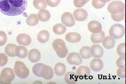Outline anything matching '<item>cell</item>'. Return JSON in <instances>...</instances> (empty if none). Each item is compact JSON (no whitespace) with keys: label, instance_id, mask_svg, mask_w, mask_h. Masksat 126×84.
<instances>
[{"label":"cell","instance_id":"cell-1","mask_svg":"<svg viewBox=\"0 0 126 84\" xmlns=\"http://www.w3.org/2000/svg\"><path fill=\"white\" fill-rule=\"evenodd\" d=\"M27 3V0H0V11L9 16L20 15L26 10Z\"/></svg>","mask_w":126,"mask_h":84},{"label":"cell","instance_id":"cell-2","mask_svg":"<svg viewBox=\"0 0 126 84\" xmlns=\"http://www.w3.org/2000/svg\"><path fill=\"white\" fill-rule=\"evenodd\" d=\"M52 47L57 56L61 58H64L68 54V50L65 42L61 39H56L53 42Z\"/></svg>","mask_w":126,"mask_h":84},{"label":"cell","instance_id":"cell-3","mask_svg":"<svg viewBox=\"0 0 126 84\" xmlns=\"http://www.w3.org/2000/svg\"><path fill=\"white\" fill-rule=\"evenodd\" d=\"M15 72L18 77L21 79H25L29 76L30 74V70L23 62L17 61L15 64Z\"/></svg>","mask_w":126,"mask_h":84},{"label":"cell","instance_id":"cell-4","mask_svg":"<svg viewBox=\"0 0 126 84\" xmlns=\"http://www.w3.org/2000/svg\"><path fill=\"white\" fill-rule=\"evenodd\" d=\"M15 78L14 71L11 68L5 67L0 75V84H10Z\"/></svg>","mask_w":126,"mask_h":84},{"label":"cell","instance_id":"cell-5","mask_svg":"<svg viewBox=\"0 0 126 84\" xmlns=\"http://www.w3.org/2000/svg\"><path fill=\"white\" fill-rule=\"evenodd\" d=\"M125 27L120 24H115L111 26L109 31V35L113 39H121L125 35Z\"/></svg>","mask_w":126,"mask_h":84},{"label":"cell","instance_id":"cell-6","mask_svg":"<svg viewBox=\"0 0 126 84\" xmlns=\"http://www.w3.org/2000/svg\"><path fill=\"white\" fill-rule=\"evenodd\" d=\"M125 4L120 1H114L110 3L108 10L111 14H119L125 13Z\"/></svg>","mask_w":126,"mask_h":84},{"label":"cell","instance_id":"cell-7","mask_svg":"<svg viewBox=\"0 0 126 84\" xmlns=\"http://www.w3.org/2000/svg\"><path fill=\"white\" fill-rule=\"evenodd\" d=\"M66 61L72 65L79 66L82 63V60L78 53L73 52L68 54L66 58Z\"/></svg>","mask_w":126,"mask_h":84},{"label":"cell","instance_id":"cell-8","mask_svg":"<svg viewBox=\"0 0 126 84\" xmlns=\"http://www.w3.org/2000/svg\"><path fill=\"white\" fill-rule=\"evenodd\" d=\"M62 22L68 27H72L75 24V20L72 14L66 12L62 15L61 17Z\"/></svg>","mask_w":126,"mask_h":84},{"label":"cell","instance_id":"cell-9","mask_svg":"<svg viewBox=\"0 0 126 84\" xmlns=\"http://www.w3.org/2000/svg\"><path fill=\"white\" fill-rule=\"evenodd\" d=\"M41 75L42 77L45 79L49 80L52 78L54 73L51 67L44 64L41 69Z\"/></svg>","mask_w":126,"mask_h":84},{"label":"cell","instance_id":"cell-10","mask_svg":"<svg viewBox=\"0 0 126 84\" xmlns=\"http://www.w3.org/2000/svg\"><path fill=\"white\" fill-rule=\"evenodd\" d=\"M90 50L91 55L95 58H101L104 54V49L99 45H93L90 47Z\"/></svg>","mask_w":126,"mask_h":84},{"label":"cell","instance_id":"cell-11","mask_svg":"<svg viewBox=\"0 0 126 84\" xmlns=\"http://www.w3.org/2000/svg\"><path fill=\"white\" fill-rule=\"evenodd\" d=\"M73 15L77 21L82 22L86 19L88 16V13L84 9H78L74 11Z\"/></svg>","mask_w":126,"mask_h":84},{"label":"cell","instance_id":"cell-12","mask_svg":"<svg viewBox=\"0 0 126 84\" xmlns=\"http://www.w3.org/2000/svg\"><path fill=\"white\" fill-rule=\"evenodd\" d=\"M103 61L99 58H94L90 63V68L94 72H98L101 71L103 69Z\"/></svg>","mask_w":126,"mask_h":84},{"label":"cell","instance_id":"cell-13","mask_svg":"<svg viewBox=\"0 0 126 84\" xmlns=\"http://www.w3.org/2000/svg\"><path fill=\"white\" fill-rule=\"evenodd\" d=\"M88 28L90 32L94 34H97L100 32L102 28L100 23L94 20L91 21L88 23Z\"/></svg>","mask_w":126,"mask_h":84},{"label":"cell","instance_id":"cell-14","mask_svg":"<svg viewBox=\"0 0 126 84\" xmlns=\"http://www.w3.org/2000/svg\"><path fill=\"white\" fill-rule=\"evenodd\" d=\"M16 40L19 44L25 46L30 45L32 42V39L28 34H21L17 36Z\"/></svg>","mask_w":126,"mask_h":84},{"label":"cell","instance_id":"cell-15","mask_svg":"<svg viewBox=\"0 0 126 84\" xmlns=\"http://www.w3.org/2000/svg\"><path fill=\"white\" fill-rule=\"evenodd\" d=\"M76 74L80 79H82L84 78H85L90 75V68L87 66H81L78 68Z\"/></svg>","mask_w":126,"mask_h":84},{"label":"cell","instance_id":"cell-16","mask_svg":"<svg viewBox=\"0 0 126 84\" xmlns=\"http://www.w3.org/2000/svg\"><path fill=\"white\" fill-rule=\"evenodd\" d=\"M41 58V54L40 51L36 49H31L29 51L28 58L32 63H36L40 61Z\"/></svg>","mask_w":126,"mask_h":84},{"label":"cell","instance_id":"cell-17","mask_svg":"<svg viewBox=\"0 0 126 84\" xmlns=\"http://www.w3.org/2000/svg\"><path fill=\"white\" fill-rule=\"evenodd\" d=\"M66 40L71 43H77L80 42L81 40V36L78 33L71 32L68 33L65 35Z\"/></svg>","mask_w":126,"mask_h":84},{"label":"cell","instance_id":"cell-18","mask_svg":"<svg viewBox=\"0 0 126 84\" xmlns=\"http://www.w3.org/2000/svg\"><path fill=\"white\" fill-rule=\"evenodd\" d=\"M78 76L75 73L73 72H68L64 76V80L67 84H74L76 83Z\"/></svg>","mask_w":126,"mask_h":84},{"label":"cell","instance_id":"cell-19","mask_svg":"<svg viewBox=\"0 0 126 84\" xmlns=\"http://www.w3.org/2000/svg\"><path fill=\"white\" fill-rule=\"evenodd\" d=\"M28 50L26 47L21 46H16L15 49L16 56L20 58H25L28 54Z\"/></svg>","mask_w":126,"mask_h":84},{"label":"cell","instance_id":"cell-20","mask_svg":"<svg viewBox=\"0 0 126 84\" xmlns=\"http://www.w3.org/2000/svg\"><path fill=\"white\" fill-rule=\"evenodd\" d=\"M115 44V41L114 39L110 36H106L102 42L103 47L107 49H112L114 47Z\"/></svg>","mask_w":126,"mask_h":84},{"label":"cell","instance_id":"cell-21","mask_svg":"<svg viewBox=\"0 0 126 84\" xmlns=\"http://www.w3.org/2000/svg\"><path fill=\"white\" fill-rule=\"evenodd\" d=\"M55 73L56 75L62 76L64 75L66 71L65 65L61 63H58L55 65L54 68Z\"/></svg>","mask_w":126,"mask_h":84},{"label":"cell","instance_id":"cell-22","mask_svg":"<svg viewBox=\"0 0 126 84\" xmlns=\"http://www.w3.org/2000/svg\"><path fill=\"white\" fill-rule=\"evenodd\" d=\"M50 38V34L48 31L43 30L38 34L37 39L40 43H45L48 41Z\"/></svg>","mask_w":126,"mask_h":84},{"label":"cell","instance_id":"cell-23","mask_svg":"<svg viewBox=\"0 0 126 84\" xmlns=\"http://www.w3.org/2000/svg\"><path fill=\"white\" fill-rule=\"evenodd\" d=\"M38 16L40 20L45 22L49 20L51 17V14L48 10L43 9L39 11Z\"/></svg>","mask_w":126,"mask_h":84},{"label":"cell","instance_id":"cell-24","mask_svg":"<svg viewBox=\"0 0 126 84\" xmlns=\"http://www.w3.org/2000/svg\"><path fill=\"white\" fill-rule=\"evenodd\" d=\"M105 35V33L103 31L98 33L92 34L91 36V41L94 43H99L102 42Z\"/></svg>","mask_w":126,"mask_h":84},{"label":"cell","instance_id":"cell-25","mask_svg":"<svg viewBox=\"0 0 126 84\" xmlns=\"http://www.w3.org/2000/svg\"><path fill=\"white\" fill-rule=\"evenodd\" d=\"M39 19L37 15L33 14L28 16L26 20V22L30 26H34L38 23Z\"/></svg>","mask_w":126,"mask_h":84},{"label":"cell","instance_id":"cell-26","mask_svg":"<svg viewBox=\"0 0 126 84\" xmlns=\"http://www.w3.org/2000/svg\"><path fill=\"white\" fill-rule=\"evenodd\" d=\"M66 28L62 24L59 23L55 25L53 27V32L57 35H62L65 32Z\"/></svg>","mask_w":126,"mask_h":84},{"label":"cell","instance_id":"cell-27","mask_svg":"<svg viewBox=\"0 0 126 84\" xmlns=\"http://www.w3.org/2000/svg\"><path fill=\"white\" fill-rule=\"evenodd\" d=\"M90 47L84 46L80 49L79 53L81 57L85 59H89L92 56L90 52Z\"/></svg>","mask_w":126,"mask_h":84},{"label":"cell","instance_id":"cell-28","mask_svg":"<svg viewBox=\"0 0 126 84\" xmlns=\"http://www.w3.org/2000/svg\"><path fill=\"white\" fill-rule=\"evenodd\" d=\"M16 46V45L13 44L7 45L5 47V53L10 57H15V49Z\"/></svg>","mask_w":126,"mask_h":84},{"label":"cell","instance_id":"cell-29","mask_svg":"<svg viewBox=\"0 0 126 84\" xmlns=\"http://www.w3.org/2000/svg\"><path fill=\"white\" fill-rule=\"evenodd\" d=\"M34 6L38 10L45 9L47 7L45 0H33Z\"/></svg>","mask_w":126,"mask_h":84},{"label":"cell","instance_id":"cell-30","mask_svg":"<svg viewBox=\"0 0 126 84\" xmlns=\"http://www.w3.org/2000/svg\"><path fill=\"white\" fill-rule=\"evenodd\" d=\"M44 65L43 64L38 63L33 66L32 68L33 73L36 76L42 77L41 75V70L42 67Z\"/></svg>","mask_w":126,"mask_h":84},{"label":"cell","instance_id":"cell-31","mask_svg":"<svg viewBox=\"0 0 126 84\" xmlns=\"http://www.w3.org/2000/svg\"><path fill=\"white\" fill-rule=\"evenodd\" d=\"M118 54L120 56H125L126 55V45L125 43L120 44L118 46L116 49Z\"/></svg>","mask_w":126,"mask_h":84},{"label":"cell","instance_id":"cell-32","mask_svg":"<svg viewBox=\"0 0 126 84\" xmlns=\"http://www.w3.org/2000/svg\"><path fill=\"white\" fill-rule=\"evenodd\" d=\"M7 41V34L3 31H0V46L5 45Z\"/></svg>","mask_w":126,"mask_h":84},{"label":"cell","instance_id":"cell-33","mask_svg":"<svg viewBox=\"0 0 126 84\" xmlns=\"http://www.w3.org/2000/svg\"><path fill=\"white\" fill-rule=\"evenodd\" d=\"M111 18L116 22H119L123 20L125 18V13L117 14H111Z\"/></svg>","mask_w":126,"mask_h":84},{"label":"cell","instance_id":"cell-34","mask_svg":"<svg viewBox=\"0 0 126 84\" xmlns=\"http://www.w3.org/2000/svg\"><path fill=\"white\" fill-rule=\"evenodd\" d=\"M125 56H120L116 62V64L118 67L125 68L126 67V61Z\"/></svg>","mask_w":126,"mask_h":84},{"label":"cell","instance_id":"cell-35","mask_svg":"<svg viewBox=\"0 0 126 84\" xmlns=\"http://www.w3.org/2000/svg\"><path fill=\"white\" fill-rule=\"evenodd\" d=\"M89 1L90 0H74V4L77 8H81Z\"/></svg>","mask_w":126,"mask_h":84},{"label":"cell","instance_id":"cell-36","mask_svg":"<svg viewBox=\"0 0 126 84\" xmlns=\"http://www.w3.org/2000/svg\"><path fill=\"white\" fill-rule=\"evenodd\" d=\"M92 4L95 9H100L104 7L106 3L100 2L98 0H92Z\"/></svg>","mask_w":126,"mask_h":84},{"label":"cell","instance_id":"cell-37","mask_svg":"<svg viewBox=\"0 0 126 84\" xmlns=\"http://www.w3.org/2000/svg\"><path fill=\"white\" fill-rule=\"evenodd\" d=\"M8 57L4 53H0V66H4L7 63Z\"/></svg>","mask_w":126,"mask_h":84},{"label":"cell","instance_id":"cell-38","mask_svg":"<svg viewBox=\"0 0 126 84\" xmlns=\"http://www.w3.org/2000/svg\"><path fill=\"white\" fill-rule=\"evenodd\" d=\"M46 3L49 6L55 7L59 5L61 0H46Z\"/></svg>","mask_w":126,"mask_h":84},{"label":"cell","instance_id":"cell-39","mask_svg":"<svg viewBox=\"0 0 126 84\" xmlns=\"http://www.w3.org/2000/svg\"><path fill=\"white\" fill-rule=\"evenodd\" d=\"M117 75L121 78H125L126 77V68L119 67L117 71Z\"/></svg>","mask_w":126,"mask_h":84},{"label":"cell","instance_id":"cell-40","mask_svg":"<svg viewBox=\"0 0 126 84\" xmlns=\"http://www.w3.org/2000/svg\"><path fill=\"white\" fill-rule=\"evenodd\" d=\"M100 2L106 3L110 1L111 0H98Z\"/></svg>","mask_w":126,"mask_h":84}]
</instances>
